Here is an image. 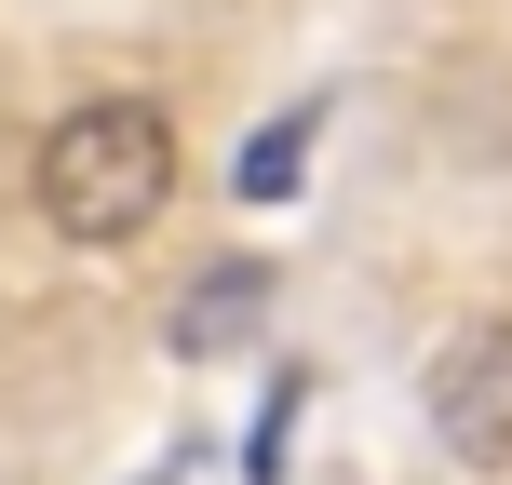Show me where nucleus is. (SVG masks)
<instances>
[{
    "mask_svg": "<svg viewBox=\"0 0 512 485\" xmlns=\"http://www.w3.org/2000/svg\"><path fill=\"white\" fill-rule=\"evenodd\" d=\"M270 297H283V270H270V256H216V270L176 297V324H162V337H176L189 364H216V351H243V337L270 324Z\"/></svg>",
    "mask_w": 512,
    "mask_h": 485,
    "instance_id": "7ed1b4c3",
    "label": "nucleus"
},
{
    "mask_svg": "<svg viewBox=\"0 0 512 485\" xmlns=\"http://www.w3.org/2000/svg\"><path fill=\"white\" fill-rule=\"evenodd\" d=\"M418 405H432V445H445L472 485H512V310H472V324L432 337Z\"/></svg>",
    "mask_w": 512,
    "mask_h": 485,
    "instance_id": "f03ea898",
    "label": "nucleus"
},
{
    "mask_svg": "<svg viewBox=\"0 0 512 485\" xmlns=\"http://www.w3.org/2000/svg\"><path fill=\"white\" fill-rule=\"evenodd\" d=\"M310 135H324V108H270V122L243 135L230 189H243V203H283V189H297V162H310Z\"/></svg>",
    "mask_w": 512,
    "mask_h": 485,
    "instance_id": "20e7f679",
    "label": "nucleus"
},
{
    "mask_svg": "<svg viewBox=\"0 0 512 485\" xmlns=\"http://www.w3.org/2000/svg\"><path fill=\"white\" fill-rule=\"evenodd\" d=\"M41 216H54V243H135L162 203H176V122H162L149 95H95V108H68V122L41 135Z\"/></svg>",
    "mask_w": 512,
    "mask_h": 485,
    "instance_id": "f257e3e1",
    "label": "nucleus"
},
{
    "mask_svg": "<svg viewBox=\"0 0 512 485\" xmlns=\"http://www.w3.org/2000/svg\"><path fill=\"white\" fill-rule=\"evenodd\" d=\"M149 485H189V459H162V472H149Z\"/></svg>",
    "mask_w": 512,
    "mask_h": 485,
    "instance_id": "39448f33",
    "label": "nucleus"
}]
</instances>
